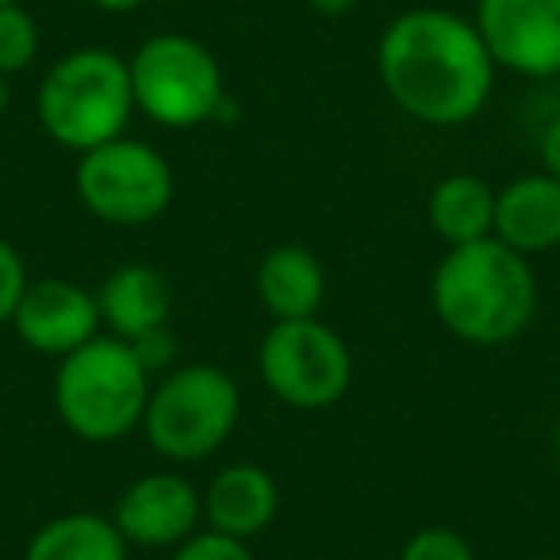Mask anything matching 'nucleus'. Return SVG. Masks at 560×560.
<instances>
[{
    "instance_id": "6ab92c4d",
    "label": "nucleus",
    "mask_w": 560,
    "mask_h": 560,
    "mask_svg": "<svg viewBox=\"0 0 560 560\" xmlns=\"http://www.w3.org/2000/svg\"><path fill=\"white\" fill-rule=\"evenodd\" d=\"M399 560H476V549L453 526H422L404 541Z\"/></svg>"
},
{
    "instance_id": "a211bd4d",
    "label": "nucleus",
    "mask_w": 560,
    "mask_h": 560,
    "mask_svg": "<svg viewBox=\"0 0 560 560\" xmlns=\"http://www.w3.org/2000/svg\"><path fill=\"white\" fill-rule=\"evenodd\" d=\"M39 58V20L24 4H0V73L16 78Z\"/></svg>"
},
{
    "instance_id": "bb28decb",
    "label": "nucleus",
    "mask_w": 560,
    "mask_h": 560,
    "mask_svg": "<svg viewBox=\"0 0 560 560\" xmlns=\"http://www.w3.org/2000/svg\"><path fill=\"white\" fill-rule=\"evenodd\" d=\"M552 442H557V453H560V422H557V434H552Z\"/></svg>"
},
{
    "instance_id": "ddd939ff",
    "label": "nucleus",
    "mask_w": 560,
    "mask_h": 560,
    "mask_svg": "<svg viewBox=\"0 0 560 560\" xmlns=\"http://www.w3.org/2000/svg\"><path fill=\"white\" fill-rule=\"evenodd\" d=\"M491 238L522 257L549 254L560 246V180L552 173H522L495 188V226Z\"/></svg>"
},
{
    "instance_id": "f8f14e48",
    "label": "nucleus",
    "mask_w": 560,
    "mask_h": 560,
    "mask_svg": "<svg viewBox=\"0 0 560 560\" xmlns=\"http://www.w3.org/2000/svg\"><path fill=\"white\" fill-rule=\"evenodd\" d=\"M200 495H203V529L238 537V541L261 537L280 511L277 476L261 465H249V460L219 468Z\"/></svg>"
},
{
    "instance_id": "9d476101",
    "label": "nucleus",
    "mask_w": 560,
    "mask_h": 560,
    "mask_svg": "<svg viewBox=\"0 0 560 560\" xmlns=\"http://www.w3.org/2000/svg\"><path fill=\"white\" fill-rule=\"evenodd\" d=\"M112 522L127 545L139 549H177L203 529V495L188 476L162 468L131 480L116 499Z\"/></svg>"
},
{
    "instance_id": "7ed1b4c3",
    "label": "nucleus",
    "mask_w": 560,
    "mask_h": 560,
    "mask_svg": "<svg viewBox=\"0 0 560 560\" xmlns=\"http://www.w3.org/2000/svg\"><path fill=\"white\" fill-rule=\"evenodd\" d=\"M154 376L135 350L112 335H96L70 358L58 361L55 411L73 438L89 445H116L142 427Z\"/></svg>"
},
{
    "instance_id": "423d86ee",
    "label": "nucleus",
    "mask_w": 560,
    "mask_h": 560,
    "mask_svg": "<svg viewBox=\"0 0 560 560\" xmlns=\"http://www.w3.org/2000/svg\"><path fill=\"white\" fill-rule=\"evenodd\" d=\"M127 70H131L135 112L170 131H192L200 124H211L223 116L231 101L219 58L185 32L150 35L127 58Z\"/></svg>"
},
{
    "instance_id": "f257e3e1",
    "label": "nucleus",
    "mask_w": 560,
    "mask_h": 560,
    "mask_svg": "<svg viewBox=\"0 0 560 560\" xmlns=\"http://www.w3.org/2000/svg\"><path fill=\"white\" fill-rule=\"evenodd\" d=\"M495 70L472 16L453 9L399 12L376 43V73L388 101L427 127L472 124L488 108Z\"/></svg>"
},
{
    "instance_id": "f3484780",
    "label": "nucleus",
    "mask_w": 560,
    "mask_h": 560,
    "mask_svg": "<svg viewBox=\"0 0 560 560\" xmlns=\"http://www.w3.org/2000/svg\"><path fill=\"white\" fill-rule=\"evenodd\" d=\"M427 223L445 246L491 238L495 226V188L476 173H450L430 188Z\"/></svg>"
},
{
    "instance_id": "2eb2a0df",
    "label": "nucleus",
    "mask_w": 560,
    "mask_h": 560,
    "mask_svg": "<svg viewBox=\"0 0 560 560\" xmlns=\"http://www.w3.org/2000/svg\"><path fill=\"white\" fill-rule=\"evenodd\" d=\"M257 300L272 323L315 319L327 300V272L323 261L300 242L272 246L257 265Z\"/></svg>"
},
{
    "instance_id": "393cba45",
    "label": "nucleus",
    "mask_w": 560,
    "mask_h": 560,
    "mask_svg": "<svg viewBox=\"0 0 560 560\" xmlns=\"http://www.w3.org/2000/svg\"><path fill=\"white\" fill-rule=\"evenodd\" d=\"M96 12H108V16H131V12H139L147 0H89Z\"/></svg>"
},
{
    "instance_id": "20e7f679",
    "label": "nucleus",
    "mask_w": 560,
    "mask_h": 560,
    "mask_svg": "<svg viewBox=\"0 0 560 560\" xmlns=\"http://www.w3.org/2000/svg\"><path fill=\"white\" fill-rule=\"evenodd\" d=\"M35 112L43 131L73 154L127 135L135 116L127 58L108 47H81L62 55L43 73Z\"/></svg>"
},
{
    "instance_id": "f03ea898",
    "label": "nucleus",
    "mask_w": 560,
    "mask_h": 560,
    "mask_svg": "<svg viewBox=\"0 0 560 560\" xmlns=\"http://www.w3.org/2000/svg\"><path fill=\"white\" fill-rule=\"evenodd\" d=\"M430 304L457 342L476 350L506 346L534 323V265L499 238L450 246L430 277Z\"/></svg>"
},
{
    "instance_id": "5701e85b",
    "label": "nucleus",
    "mask_w": 560,
    "mask_h": 560,
    "mask_svg": "<svg viewBox=\"0 0 560 560\" xmlns=\"http://www.w3.org/2000/svg\"><path fill=\"white\" fill-rule=\"evenodd\" d=\"M541 170L560 180V116H552L541 131Z\"/></svg>"
},
{
    "instance_id": "9b49d317",
    "label": "nucleus",
    "mask_w": 560,
    "mask_h": 560,
    "mask_svg": "<svg viewBox=\"0 0 560 560\" xmlns=\"http://www.w3.org/2000/svg\"><path fill=\"white\" fill-rule=\"evenodd\" d=\"M101 304L96 292L85 284L66 277H39L27 284L24 300H20L16 315H12V330L27 350L43 353V358H70L85 342L101 335Z\"/></svg>"
},
{
    "instance_id": "cd10ccee",
    "label": "nucleus",
    "mask_w": 560,
    "mask_h": 560,
    "mask_svg": "<svg viewBox=\"0 0 560 560\" xmlns=\"http://www.w3.org/2000/svg\"><path fill=\"white\" fill-rule=\"evenodd\" d=\"M526 560H560V557H526Z\"/></svg>"
},
{
    "instance_id": "a878e982",
    "label": "nucleus",
    "mask_w": 560,
    "mask_h": 560,
    "mask_svg": "<svg viewBox=\"0 0 560 560\" xmlns=\"http://www.w3.org/2000/svg\"><path fill=\"white\" fill-rule=\"evenodd\" d=\"M9 104H12V78H4V73H0V116L9 112Z\"/></svg>"
},
{
    "instance_id": "412c9836",
    "label": "nucleus",
    "mask_w": 560,
    "mask_h": 560,
    "mask_svg": "<svg viewBox=\"0 0 560 560\" xmlns=\"http://www.w3.org/2000/svg\"><path fill=\"white\" fill-rule=\"evenodd\" d=\"M170 560H254V552H249V541H238V537L215 534V529H196L188 541H180L173 549Z\"/></svg>"
},
{
    "instance_id": "c85d7f7f",
    "label": "nucleus",
    "mask_w": 560,
    "mask_h": 560,
    "mask_svg": "<svg viewBox=\"0 0 560 560\" xmlns=\"http://www.w3.org/2000/svg\"><path fill=\"white\" fill-rule=\"evenodd\" d=\"M0 4H24V0H0Z\"/></svg>"
},
{
    "instance_id": "dca6fc26",
    "label": "nucleus",
    "mask_w": 560,
    "mask_h": 560,
    "mask_svg": "<svg viewBox=\"0 0 560 560\" xmlns=\"http://www.w3.org/2000/svg\"><path fill=\"white\" fill-rule=\"evenodd\" d=\"M24 560H131V545L108 514L66 511L27 537Z\"/></svg>"
},
{
    "instance_id": "0eeeda50",
    "label": "nucleus",
    "mask_w": 560,
    "mask_h": 560,
    "mask_svg": "<svg viewBox=\"0 0 560 560\" xmlns=\"http://www.w3.org/2000/svg\"><path fill=\"white\" fill-rule=\"evenodd\" d=\"M73 188L93 219L119 231H139L170 211L177 180L162 150L119 135L104 147L78 154Z\"/></svg>"
},
{
    "instance_id": "aec40b11",
    "label": "nucleus",
    "mask_w": 560,
    "mask_h": 560,
    "mask_svg": "<svg viewBox=\"0 0 560 560\" xmlns=\"http://www.w3.org/2000/svg\"><path fill=\"white\" fill-rule=\"evenodd\" d=\"M27 284H32V277H27L20 249L9 238H0V327H12V315H16Z\"/></svg>"
},
{
    "instance_id": "6e6552de",
    "label": "nucleus",
    "mask_w": 560,
    "mask_h": 560,
    "mask_svg": "<svg viewBox=\"0 0 560 560\" xmlns=\"http://www.w3.org/2000/svg\"><path fill=\"white\" fill-rule=\"evenodd\" d=\"M257 373L265 388L292 411H327L350 392L353 353L319 315L272 323L257 346Z\"/></svg>"
},
{
    "instance_id": "4468645a",
    "label": "nucleus",
    "mask_w": 560,
    "mask_h": 560,
    "mask_svg": "<svg viewBox=\"0 0 560 560\" xmlns=\"http://www.w3.org/2000/svg\"><path fill=\"white\" fill-rule=\"evenodd\" d=\"M96 304H101V323L108 327V335L119 342H135L147 330L170 327L173 289L162 269L127 261L104 277Z\"/></svg>"
},
{
    "instance_id": "39448f33",
    "label": "nucleus",
    "mask_w": 560,
    "mask_h": 560,
    "mask_svg": "<svg viewBox=\"0 0 560 560\" xmlns=\"http://www.w3.org/2000/svg\"><path fill=\"white\" fill-rule=\"evenodd\" d=\"M238 381L211 361H188L154 381L139 430L162 460L192 465L223 450L238 430Z\"/></svg>"
},
{
    "instance_id": "1a4fd4ad",
    "label": "nucleus",
    "mask_w": 560,
    "mask_h": 560,
    "mask_svg": "<svg viewBox=\"0 0 560 560\" xmlns=\"http://www.w3.org/2000/svg\"><path fill=\"white\" fill-rule=\"evenodd\" d=\"M472 24L499 70L526 81L560 78V0H476Z\"/></svg>"
},
{
    "instance_id": "4be33fe9",
    "label": "nucleus",
    "mask_w": 560,
    "mask_h": 560,
    "mask_svg": "<svg viewBox=\"0 0 560 560\" xmlns=\"http://www.w3.org/2000/svg\"><path fill=\"white\" fill-rule=\"evenodd\" d=\"M127 346H131L135 358L142 361V369H147L150 376L170 373V369L177 365V335H173L170 327L147 330V335L135 338V342H127Z\"/></svg>"
},
{
    "instance_id": "b1692460",
    "label": "nucleus",
    "mask_w": 560,
    "mask_h": 560,
    "mask_svg": "<svg viewBox=\"0 0 560 560\" xmlns=\"http://www.w3.org/2000/svg\"><path fill=\"white\" fill-rule=\"evenodd\" d=\"M307 4H312V12H315V16L342 20V16H350V12L358 9L361 0H307Z\"/></svg>"
},
{
    "instance_id": "c756f323",
    "label": "nucleus",
    "mask_w": 560,
    "mask_h": 560,
    "mask_svg": "<svg viewBox=\"0 0 560 560\" xmlns=\"http://www.w3.org/2000/svg\"><path fill=\"white\" fill-rule=\"evenodd\" d=\"M557 85H560V78H557Z\"/></svg>"
}]
</instances>
